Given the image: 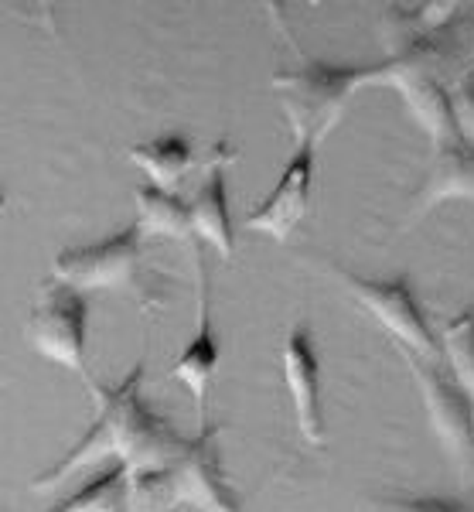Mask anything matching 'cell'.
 Returning <instances> with one entry per match:
<instances>
[{"label": "cell", "instance_id": "6da1fadb", "mask_svg": "<svg viewBox=\"0 0 474 512\" xmlns=\"http://www.w3.org/2000/svg\"><path fill=\"white\" fill-rule=\"evenodd\" d=\"M144 383V362L116 386H93L99 400V414L89 424V431L58 458L48 472H41L31 489H58L72 475L86 472L93 465H120L130 468V475L161 472V468L178 465L188 454L191 441L174 431V424L164 414H157L151 403L140 396Z\"/></svg>", "mask_w": 474, "mask_h": 512}, {"label": "cell", "instance_id": "7a4b0ae2", "mask_svg": "<svg viewBox=\"0 0 474 512\" xmlns=\"http://www.w3.org/2000/svg\"><path fill=\"white\" fill-rule=\"evenodd\" d=\"M376 69H352V65H328V62H304V69L277 72L273 89L287 110L297 144H318L335 130L342 120L348 99L362 86L376 82Z\"/></svg>", "mask_w": 474, "mask_h": 512}, {"label": "cell", "instance_id": "3957f363", "mask_svg": "<svg viewBox=\"0 0 474 512\" xmlns=\"http://www.w3.org/2000/svg\"><path fill=\"white\" fill-rule=\"evenodd\" d=\"M86 332H89V294L58 277H48L38 291L35 311H31L28 325H24V338H28L31 349L38 355L72 369L93 390L96 383L89 379L86 369Z\"/></svg>", "mask_w": 474, "mask_h": 512}, {"label": "cell", "instance_id": "277c9868", "mask_svg": "<svg viewBox=\"0 0 474 512\" xmlns=\"http://www.w3.org/2000/svg\"><path fill=\"white\" fill-rule=\"evenodd\" d=\"M403 359L413 373V383L427 407L430 431L440 441L447 458L461 472H468L474 461V400L461 386V379L451 373L447 359H423V355L403 349Z\"/></svg>", "mask_w": 474, "mask_h": 512}, {"label": "cell", "instance_id": "5b68a950", "mask_svg": "<svg viewBox=\"0 0 474 512\" xmlns=\"http://www.w3.org/2000/svg\"><path fill=\"white\" fill-rule=\"evenodd\" d=\"M328 270L348 287V294L355 297V304H359L362 311H369V315L396 338L399 349H410V352L423 355V359H444L440 338L430 332L427 318L420 315L417 297H413L406 277L372 280V277L348 274L342 267H331V263H328Z\"/></svg>", "mask_w": 474, "mask_h": 512}, {"label": "cell", "instance_id": "8992f818", "mask_svg": "<svg viewBox=\"0 0 474 512\" xmlns=\"http://www.w3.org/2000/svg\"><path fill=\"white\" fill-rule=\"evenodd\" d=\"M376 86H393L406 99L410 113L434 140V151H444V147H454L464 140L451 96L440 89L434 72L423 65V45H406L389 62H382L376 69Z\"/></svg>", "mask_w": 474, "mask_h": 512}, {"label": "cell", "instance_id": "52a82bcc", "mask_svg": "<svg viewBox=\"0 0 474 512\" xmlns=\"http://www.w3.org/2000/svg\"><path fill=\"white\" fill-rule=\"evenodd\" d=\"M140 243H144V229H140V222H133V226L120 229V233L106 236L103 243L62 250L52 260V274L86 294L127 287L137 280Z\"/></svg>", "mask_w": 474, "mask_h": 512}, {"label": "cell", "instance_id": "ba28073f", "mask_svg": "<svg viewBox=\"0 0 474 512\" xmlns=\"http://www.w3.org/2000/svg\"><path fill=\"white\" fill-rule=\"evenodd\" d=\"M219 434L222 427H202L191 437V448L178 465H171L174 489L181 495V506H195L202 512H243L236 489L226 482L219 461Z\"/></svg>", "mask_w": 474, "mask_h": 512}, {"label": "cell", "instance_id": "9c48e42d", "mask_svg": "<svg viewBox=\"0 0 474 512\" xmlns=\"http://www.w3.org/2000/svg\"><path fill=\"white\" fill-rule=\"evenodd\" d=\"M311 188H314V144H297V151L284 164V175L273 185V192L266 195V202H260L246 216V226L253 233H266L270 239H277V243H284L304 222L307 209H311Z\"/></svg>", "mask_w": 474, "mask_h": 512}, {"label": "cell", "instance_id": "30bf717a", "mask_svg": "<svg viewBox=\"0 0 474 512\" xmlns=\"http://www.w3.org/2000/svg\"><path fill=\"white\" fill-rule=\"evenodd\" d=\"M284 379L294 400L297 431L311 448H324V414H321V362L311 342L307 321H297L284 342Z\"/></svg>", "mask_w": 474, "mask_h": 512}, {"label": "cell", "instance_id": "8fae6325", "mask_svg": "<svg viewBox=\"0 0 474 512\" xmlns=\"http://www.w3.org/2000/svg\"><path fill=\"white\" fill-rule=\"evenodd\" d=\"M219 366V345H215L212 332V304H209V280H205V260L198 253V325L195 338L188 342V349L178 355V362L171 366V379H178L181 386H188L191 400H195L198 414V431L205 427V396H209V383Z\"/></svg>", "mask_w": 474, "mask_h": 512}, {"label": "cell", "instance_id": "7c38bea8", "mask_svg": "<svg viewBox=\"0 0 474 512\" xmlns=\"http://www.w3.org/2000/svg\"><path fill=\"white\" fill-rule=\"evenodd\" d=\"M440 202H474V147L468 140L434 151L427 178L413 195L410 219L437 209Z\"/></svg>", "mask_w": 474, "mask_h": 512}, {"label": "cell", "instance_id": "4fadbf2b", "mask_svg": "<svg viewBox=\"0 0 474 512\" xmlns=\"http://www.w3.org/2000/svg\"><path fill=\"white\" fill-rule=\"evenodd\" d=\"M236 154L222 151L212 161V171L198 185V195L191 198V219H195V236H202L205 243L219 250L222 260H232V219H229V202H226V161Z\"/></svg>", "mask_w": 474, "mask_h": 512}, {"label": "cell", "instance_id": "5bb4252c", "mask_svg": "<svg viewBox=\"0 0 474 512\" xmlns=\"http://www.w3.org/2000/svg\"><path fill=\"white\" fill-rule=\"evenodd\" d=\"M137 216L144 236H174V239L195 236L191 202H181V195L168 192V188H157L151 181L137 188Z\"/></svg>", "mask_w": 474, "mask_h": 512}, {"label": "cell", "instance_id": "9a60e30c", "mask_svg": "<svg viewBox=\"0 0 474 512\" xmlns=\"http://www.w3.org/2000/svg\"><path fill=\"white\" fill-rule=\"evenodd\" d=\"M130 161L137 164V168H144L151 185L174 192V185H178L191 171V164H195V154H191L188 137L168 134V137H157V140H147V144L130 147Z\"/></svg>", "mask_w": 474, "mask_h": 512}, {"label": "cell", "instance_id": "2e32d148", "mask_svg": "<svg viewBox=\"0 0 474 512\" xmlns=\"http://www.w3.org/2000/svg\"><path fill=\"white\" fill-rule=\"evenodd\" d=\"M130 509V468L113 461L106 472H99L72 492L69 499L55 502L48 512H127Z\"/></svg>", "mask_w": 474, "mask_h": 512}, {"label": "cell", "instance_id": "e0dca14e", "mask_svg": "<svg viewBox=\"0 0 474 512\" xmlns=\"http://www.w3.org/2000/svg\"><path fill=\"white\" fill-rule=\"evenodd\" d=\"M440 349L451 366V373L461 379V386L471 393L474 400V311H464L461 318H454L440 335Z\"/></svg>", "mask_w": 474, "mask_h": 512}, {"label": "cell", "instance_id": "ac0fdd59", "mask_svg": "<svg viewBox=\"0 0 474 512\" xmlns=\"http://www.w3.org/2000/svg\"><path fill=\"white\" fill-rule=\"evenodd\" d=\"M178 506H181V495L174 489L171 468L130 475V509L127 512H174Z\"/></svg>", "mask_w": 474, "mask_h": 512}, {"label": "cell", "instance_id": "d6986e66", "mask_svg": "<svg viewBox=\"0 0 474 512\" xmlns=\"http://www.w3.org/2000/svg\"><path fill=\"white\" fill-rule=\"evenodd\" d=\"M365 512H474V506L440 495H393V499H376Z\"/></svg>", "mask_w": 474, "mask_h": 512}, {"label": "cell", "instance_id": "ffe728a7", "mask_svg": "<svg viewBox=\"0 0 474 512\" xmlns=\"http://www.w3.org/2000/svg\"><path fill=\"white\" fill-rule=\"evenodd\" d=\"M454 117H457V127H461V137L474 140V69L468 72V76H461V82L454 86Z\"/></svg>", "mask_w": 474, "mask_h": 512}]
</instances>
